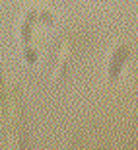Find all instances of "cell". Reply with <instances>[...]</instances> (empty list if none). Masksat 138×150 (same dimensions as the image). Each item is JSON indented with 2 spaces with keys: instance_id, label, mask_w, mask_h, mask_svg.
Returning a JSON list of instances; mask_svg holds the SVG:
<instances>
[{
  "instance_id": "obj_1",
  "label": "cell",
  "mask_w": 138,
  "mask_h": 150,
  "mask_svg": "<svg viewBox=\"0 0 138 150\" xmlns=\"http://www.w3.org/2000/svg\"><path fill=\"white\" fill-rule=\"evenodd\" d=\"M127 57H128V47H119V49L115 51V55H113V59H111V76L113 78L117 76L119 68L123 67V62H125Z\"/></svg>"
}]
</instances>
